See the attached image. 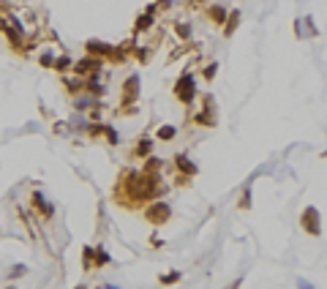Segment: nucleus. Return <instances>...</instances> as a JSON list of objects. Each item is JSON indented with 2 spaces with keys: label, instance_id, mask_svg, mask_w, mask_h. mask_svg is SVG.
<instances>
[{
  "label": "nucleus",
  "instance_id": "nucleus-13",
  "mask_svg": "<svg viewBox=\"0 0 327 289\" xmlns=\"http://www.w3.org/2000/svg\"><path fill=\"white\" fill-rule=\"evenodd\" d=\"M109 262H112V256L107 254V248H104V245H96V248H93V267H107Z\"/></svg>",
  "mask_w": 327,
  "mask_h": 289
},
{
  "label": "nucleus",
  "instance_id": "nucleus-17",
  "mask_svg": "<svg viewBox=\"0 0 327 289\" xmlns=\"http://www.w3.org/2000/svg\"><path fill=\"white\" fill-rule=\"evenodd\" d=\"M174 136H177V128H174V125H158L156 139H161V142H172Z\"/></svg>",
  "mask_w": 327,
  "mask_h": 289
},
{
  "label": "nucleus",
  "instance_id": "nucleus-21",
  "mask_svg": "<svg viewBox=\"0 0 327 289\" xmlns=\"http://www.w3.org/2000/svg\"><path fill=\"white\" fill-rule=\"evenodd\" d=\"M134 27H136V30H150V27H153V16L150 14H139Z\"/></svg>",
  "mask_w": 327,
  "mask_h": 289
},
{
  "label": "nucleus",
  "instance_id": "nucleus-26",
  "mask_svg": "<svg viewBox=\"0 0 327 289\" xmlns=\"http://www.w3.org/2000/svg\"><path fill=\"white\" fill-rule=\"evenodd\" d=\"M216 74H218V63H210V65H205V71H202V76H205L207 82H213V79H216Z\"/></svg>",
  "mask_w": 327,
  "mask_h": 289
},
{
  "label": "nucleus",
  "instance_id": "nucleus-12",
  "mask_svg": "<svg viewBox=\"0 0 327 289\" xmlns=\"http://www.w3.org/2000/svg\"><path fill=\"white\" fill-rule=\"evenodd\" d=\"M142 161H145L142 164V172H147V174H158L164 169V161L158 156H147V158H142Z\"/></svg>",
  "mask_w": 327,
  "mask_h": 289
},
{
  "label": "nucleus",
  "instance_id": "nucleus-32",
  "mask_svg": "<svg viewBox=\"0 0 327 289\" xmlns=\"http://www.w3.org/2000/svg\"><path fill=\"white\" fill-rule=\"evenodd\" d=\"M240 287H243V278H237V281H234V284H232V287H229V289H240Z\"/></svg>",
  "mask_w": 327,
  "mask_h": 289
},
{
  "label": "nucleus",
  "instance_id": "nucleus-33",
  "mask_svg": "<svg viewBox=\"0 0 327 289\" xmlns=\"http://www.w3.org/2000/svg\"><path fill=\"white\" fill-rule=\"evenodd\" d=\"M104 289H117V287H104Z\"/></svg>",
  "mask_w": 327,
  "mask_h": 289
},
{
  "label": "nucleus",
  "instance_id": "nucleus-15",
  "mask_svg": "<svg viewBox=\"0 0 327 289\" xmlns=\"http://www.w3.org/2000/svg\"><path fill=\"white\" fill-rule=\"evenodd\" d=\"M180 281H183V273L180 270H169V273H164V276L158 278L161 287H174V284H180Z\"/></svg>",
  "mask_w": 327,
  "mask_h": 289
},
{
  "label": "nucleus",
  "instance_id": "nucleus-6",
  "mask_svg": "<svg viewBox=\"0 0 327 289\" xmlns=\"http://www.w3.org/2000/svg\"><path fill=\"white\" fill-rule=\"evenodd\" d=\"M101 58H93V55H87V58H82V60H76L71 68H74V74L76 76H87V74H93V71H101Z\"/></svg>",
  "mask_w": 327,
  "mask_h": 289
},
{
  "label": "nucleus",
  "instance_id": "nucleus-30",
  "mask_svg": "<svg viewBox=\"0 0 327 289\" xmlns=\"http://www.w3.org/2000/svg\"><path fill=\"white\" fill-rule=\"evenodd\" d=\"M150 245H153V248H161V237H158V234H153V237H150Z\"/></svg>",
  "mask_w": 327,
  "mask_h": 289
},
{
  "label": "nucleus",
  "instance_id": "nucleus-9",
  "mask_svg": "<svg viewBox=\"0 0 327 289\" xmlns=\"http://www.w3.org/2000/svg\"><path fill=\"white\" fill-rule=\"evenodd\" d=\"M87 55H93V58H109V52H112V44L107 41H98V38H90V41L85 44Z\"/></svg>",
  "mask_w": 327,
  "mask_h": 289
},
{
  "label": "nucleus",
  "instance_id": "nucleus-14",
  "mask_svg": "<svg viewBox=\"0 0 327 289\" xmlns=\"http://www.w3.org/2000/svg\"><path fill=\"white\" fill-rule=\"evenodd\" d=\"M237 25H240V11L234 8L232 14H226V19H223V36L229 38L234 30H237Z\"/></svg>",
  "mask_w": 327,
  "mask_h": 289
},
{
  "label": "nucleus",
  "instance_id": "nucleus-29",
  "mask_svg": "<svg viewBox=\"0 0 327 289\" xmlns=\"http://www.w3.org/2000/svg\"><path fill=\"white\" fill-rule=\"evenodd\" d=\"M54 131H57V134H68V125H65V123H57V125H54Z\"/></svg>",
  "mask_w": 327,
  "mask_h": 289
},
{
  "label": "nucleus",
  "instance_id": "nucleus-4",
  "mask_svg": "<svg viewBox=\"0 0 327 289\" xmlns=\"http://www.w3.org/2000/svg\"><path fill=\"white\" fill-rule=\"evenodd\" d=\"M319 218H322V213L316 210L314 205L305 207L303 216H300V227H303V232L311 234V237H319V234H322V221H319Z\"/></svg>",
  "mask_w": 327,
  "mask_h": 289
},
{
  "label": "nucleus",
  "instance_id": "nucleus-27",
  "mask_svg": "<svg viewBox=\"0 0 327 289\" xmlns=\"http://www.w3.org/2000/svg\"><path fill=\"white\" fill-rule=\"evenodd\" d=\"M25 273H27V267H25V265H14L8 276H11V278H19V276H25Z\"/></svg>",
  "mask_w": 327,
  "mask_h": 289
},
{
  "label": "nucleus",
  "instance_id": "nucleus-20",
  "mask_svg": "<svg viewBox=\"0 0 327 289\" xmlns=\"http://www.w3.org/2000/svg\"><path fill=\"white\" fill-rule=\"evenodd\" d=\"M82 270H93V248L90 245H85V248H82Z\"/></svg>",
  "mask_w": 327,
  "mask_h": 289
},
{
  "label": "nucleus",
  "instance_id": "nucleus-5",
  "mask_svg": "<svg viewBox=\"0 0 327 289\" xmlns=\"http://www.w3.org/2000/svg\"><path fill=\"white\" fill-rule=\"evenodd\" d=\"M139 74H128V79L123 82V93H120V107H134V101L139 98Z\"/></svg>",
  "mask_w": 327,
  "mask_h": 289
},
{
  "label": "nucleus",
  "instance_id": "nucleus-10",
  "mask_svg": "<svg viewBox=\"0 0 327 289\" xmlns=\"http://www.w3.org/2000/svg\"><path fill=\"white\" fill-rule=\"evenodd\" d=\"M213 101V96H205V112H199L194 117L196 125H216V115H213V109H207V104Z\"/></svg>",
  "mask_w": 327,
  "mask_h": 289
},
{
  "label": "nucleus",
  "instance_id": "nucleus-22",
  "mask_svg": "<svg viewBox=\"0 0 327 289\" xmlns=\"http://www.w3.org/2000/svg\"><path fill=\"white\" fill-rule=\"evenodd\" d=\"M101 136H107V142H109V145H120V134L112 128V125H104Z\"/></svg>",
  "mask_w": 327,
  "mask_h": 289
},
{
  "label": "nucleus",
  "instance_id": "nucleus-23",
  "mask_svg": "<svg viewBox=\"0 0 327 289\" xmlns=\"http://www.w3.org/2000/svg\"><path fill=\"white\" fill-rule=\"evenodd\" d=\"M174 33H177L183 41H188V38H191V25H188V22H177V25H174Z\"/></svg>",
  "mask_w": 327,
  "mask_h": 289
},
{
  "label": "nucleus",
  "instance_id": "nucleus-24",
  "mask_svg": "<svg viewBox=\"0 0 327 289\" xmlns=\"http://www.w3.org/2000/svg\"><path fill=\"white\" fill-rule=\"evenodd\" d=\"M63 85H65V90H68V93L85 90V82H82V79H63Z\"/></svg>",
  "mask_w": 327,
  "mask_h": 289
},
{
  "label": "nucleus",
  "instance_id": "nucleus-28",
  "mask_svg": "<svg viewBox=\"0 0 327 289\" xmlns=\"http://www.w3.org/2000/svg\"><path fill=\"white\" fill-rule=\"evenodd\" d=\"M134 55H136V60H139V63H145V60L150 58V49H136Z\"/></svg>",
  "mask_w": 327,
  "mask_h": 289
},
{
  "label": "nucleus",
  "instance_id": "nucleus-31",
  "mask_svg": "<svg viewBox=\"0 0 327 289\" xmlns=\"http://www.w3.org/2000/svg\"><path fill=\"white\" fill-rule=\"evenodd\" d=\"M297 289H314V287H311L308 281H303V278H300V281H297Z\"/></svg>",
  "mask_w": 327,
  "mask_h": 289
},
{
  "label": "nucleus",
  "instance_id": "nucleus-25",
  "mask_svg": "<svg viewBox=\"0 0 327 289\" xmlns=\"http://www.w3.org/2000/svg\"><path fill=\"white\" fill-rule=\"evenodd\" d=\"M38 63H41L44 68H52V63H54V52H52V49H47V52H41V58H38Z\"/></svg>",
  "mask_w": 327,
  "mask_h": 289
},
{
  "label": "nucleus",
  "instance_id": "nucleus-19",
  "mask_svg": "<svg viewBox=\"0 0 327 289\" xmlns=\"http://www.w3.org/2000/svg\"><path fill=\"white\" fill-rule=\"evenodd\" d=\"M71 65H74V63H71V58H68V55H60V58H54L52 68H54V71H60V74H65V71H68Z\"/></svg>",
  "mask_w": 327,
  "mask_h": 289
},
{
  "label": "nucleus",
  "instance_id": "nucleus-8",
  "mask_svg": "<svg viewBox=\"0 0 327 289\" xmlns=\"http://www.w3.org/2000/svg\"><path fill=\"white\" fill-rule=\"evenodd\" d=\"M174 167L180 169V174H188V177L199 174V167L188 158V153H177V156H174Z\"/></svg>",
  "mask_w": 327,
  "mask_h": 289
},
{
  "label": "nucleus",
  "instance_id": "nucleus-34",
  "mask_svg": "<svg viewBox=\"0 0 327 289\" xmlns=\"http://www.w3.org/2000/svg\"><path fill=\"white\" fill-rule=\"evenodd\" d=\"M196 3H202V0H196Z\"/></svg>",
  "mask_w": 327,
  "mask_h": 289
},
{
  "label": "nucleus",
  "instance_id": "nucleus-11",
  "mask_svg": "<svg viewBox=\"0 0 327 289\" xmlns=\"http://www.w3.org/2000/svg\"><path fill=\"white\" fill-rule=\"evenodd\" d=\"M131 153H134L136 158H147L153 153V139H150V136H142V139H136V145H134V150H131Z\"/></svg>",
  "mask_w": 327,
  "mask_h": 289
},
{
  "label": "nucleus",
  "instance_id": "nucleus-2",
  "mask_svg": "<svg viewBox=\"0 0 327 289\" xmlns=\"http://www.w3.org/2000/svg\"><path fill=\"white\" fill-rule=\"evenodd\" d=\"M174 98H177L180 104H185V107H191L196 98V87H194V74H180L177 82H174Z\"/></svg>",
  "mask_w": 327,
  "mask_h": 289
},
{
  "label": "nucleus",
  "instance_id": "nucleus-1",
  "mask_svg": "<svg viewBox=\"0 0 327 289\" xmlns=\"http://www.w3.org/2000/svg\"><path fill=\"white\" fill-rule=\"evenodd\" d=\"M166 194V185H161L158 174H147V172H123L114 188V199H128L131 205L136 202H153L156 196Z\"/></svg>",
  "mask_w": 327,
  "mask_h": 289
},
{
  "label": "nucleus",
  "instance_id": "nucleus-7",
  "mask_svg": "<svg viewBox=\"0 0 327 289\" xmlns=\"http://www.w3.org/2000/svg\"><path fill=\"white\" fill-rule=\"evenodd\" d=\"M30 205L36 207L38 213H41V218H44V221H49V218L54 216V205H52V202H47V196H44L41 191H33V196H30Z\"/></svg>",
  "mask_w": 327,
  "mask_h": 289
},
{
  "label": "nucleus",
  "instance_id": "nucleus-3",
  "mask_svg": "<svg viewBox=\"0 0 327 289\" xmlns=\"http://www.w3.org/2000/svg\"><path fill=\"white\" fill-rule=\"evenodd\" d=\"M145 221H150L153 227H161V224H166L169 221V216H172V210H169V205L166 202H161V199H153L150 205L145 207Z\"/></svg>",
  "mask_w": 327,
  "mask_h": 289
},
{
  "label": "nucleus",
  "instance_id": "nucleus-16",
  "mask_svg": "<svg viewBox=\"0 0 327 289\" xmlns=\"http://www.w3.org/2000/svg\"><path fill=\"white\" fill-rule=\"evenodd\" d=\"M251 205H254V194H251V183H248L237 199V210H251Z\"/></svg>",
  "mask_w": 327,
  "mask_h": 289
},
{
  "label": "nucleus",
  "instance_id": "nucleus-18",
  "mask_svg": "<svg viewBox=\"0 0 327 289\" xmlns=\"http://www.w3.org/2000/svg\"><path fill=\"white\" fill-rule=\"evenodd\" d=\"M207 16H210L216 25H223V19H226V8H223V5H210V8H207Z\"/></svg>",
  "mask_w": 327,
  "mask_h": 289
}]
</instances>
